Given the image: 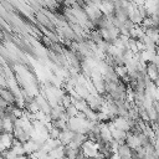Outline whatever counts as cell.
Returning a JSON list of instances; mask_svg holds the SVG:
<instances>
[{
    "label": "cell",
    "mask_w": 159,
    "mask_h": 159,
    "mask_svg": "<svg viewBox=\"0 0 159 159\" xmlns=\"http://www.w3.org/2000/svg\"><path fill=\"white\" fill-rule=\"evenodd\" d=\"M117 154H118L122 159H130L132 155H133V152H132V149L124 143V144H120V145H119V148H118V150H117Z\"/></svg>",
    "instance_id": "obj_2"
},
{
    "label": "cell",
    "mask_w": 159,
    "mask_h": 159,
    "mask_svg": "<svg viewBox=\"0 0 159 159\" xmlns=\"http://www.w3.org/2000/svg\"><path fill=\"white\" fill-rule=\"evenodd\" d=\"M65 112H66V114H67L70 118H75V117H77V114H78V111H77V108H76L73 104H71L70 107H67V108L65 109Z\"/></svg>",
    "instance_id": "obj_4"
},
{
    "label": "cell",
    "mask_w": 159,
    "mask_h": 159,
    "mask_svg": "<svg viewBox=\"0 0 159 159\" xmlns=\"http://www.w3.org/2000/svg\"><path fill=\"white\" fill-rule=\"evenodd\" d=\"M109 159H122V158H120V157H119L117 153H113V154L111 155V158H109Z\"/></svg>",
    "instance_id": "obj_5"
},
{
    "label": "cell",
    "mask_w": 159,
    "mask_h": 159,
    "mask_svg": "<svg viewBox=\"0 0 159 159\" xmlns=\"http://www.w3.org/2000/svg\"><path fill=\"white\" fill-rule=\"evenodd\" d=\"M0 97H1L5 102H7L10 106H14V104H15L16 97H15V94L12 93V91H11L10 88H1V94H0Z\"/></svg>",
    "instance_id": "obj_1"
},
{
    "label": "cell",
    "mask_w": 159,
    "mask_h": 159,
    "mask_svg": "<svg viewBox=\"0 0 159 159\" xmlns=\"http://www.w3.org/2000/svg\"><path fill=\"white\" fill-rule=\"evenodd\" d=\"M63 148H65V145H60V147L52 149V150L48 153V155H50L51 158H53V159H63V158H65Z\"/></svg>",
    "instance_id": "obj_3"
}]
</instances>
